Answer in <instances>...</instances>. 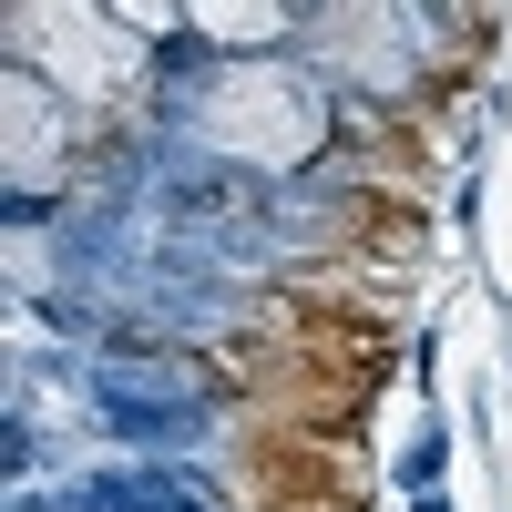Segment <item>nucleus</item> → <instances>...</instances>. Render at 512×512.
I'll return each instance as SVG.
<instances>
[{
	"label": "nucleus",
	"mask_w": 512,
	"mask_h": 512,
	"mask_svg": "<svg viewBox=\"0 0 512 512\" xmlns=\"http://www.w3.org/2000/svg\"><path fill=\"white\" fill-rule=\"evenodd\" d=\"M82 390H93L103 431L134 451H175L205 431V369H185V359H134V369L113 359V369H82Z\"/></svg>",
	"instance_id": "nucleus-1"
},
{
	"label": "nucleus",
	"mask_w": 512,
	"mask_h": 512,
	"mask_svg": "<svg viewBox=\"0 0 512 512\" xmlns=\"http://www.w3.org/2000/svg\"><path fill=\"white\" fill-rule=\"evenodd\" d=\"M441 461H451V441H441V431H420V441L400 451V482H410L420 502H431V482H441Z\"/></svg>",
	"instance_id": "nucleus-2"
},
{
	"label": "nucleus",
	"mask_w": 512,
	"mask_h": 512,
	"mask_svg": "<svg viewBox=\"0 0 512 512\" xmlns=\"http://www.w3.org/2000/svg\"><path fill=\"white\" fill-rule=\"evenodd\" d=\"M0 461H11V472H31V461H41V431H31V410H11V431H0Z\"/></svg>",
	"instance_id": "nucleus-3"
},
{
	"label": "nucleus",
	"mask_w": 512,
	"mask_h": 512,
	"mask_svg": "<svg viewBox=\"0 0 512 512\" xmlns=\"http://www.w3.org/2000/svg\"><path fill=\"white\" fill-rule=\"evenodd\" d=\"M420 512H451V502H441V492H431V502H420Z\"/></svg>",
	"instance_id": "nucleus-4"
}]
</instances>
